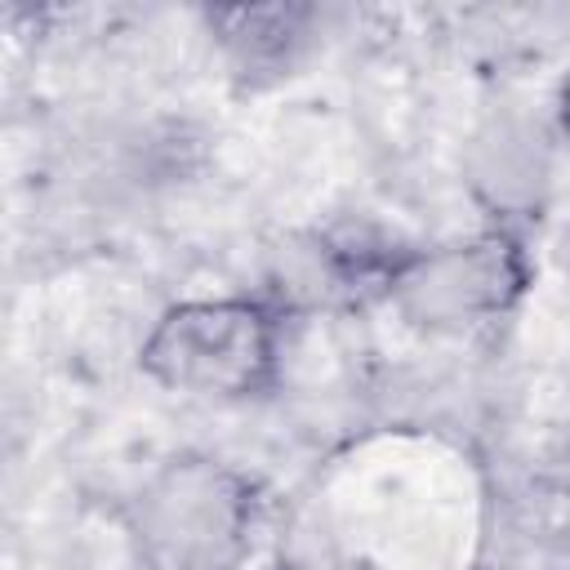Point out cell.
Here are the masks:
<instances>
[{"instance_id":"6da1fadb","label":"cell","mask_w":570,"mask_h":570,"mask_svg":"<svg viewBox=\"0 0 570 570\" xmlns=\"http://www.w3.org/2000/svg\"><path fill=\"white\" fill-rule=\"evenodd\" d=\"M285 303L272 294L183 298L156 316L138 347V370L183 396L254 401L281 379Z\"/></svg>"},{"instance_id":"7a4b0ae2","label":"cell","mask_w":570,"mask_h":570,"mask_svg":"<svg viewBox=\"0 0 570 570\" xmlns=\"http://www.w3.org/2000/svg\"><path fill=\"white\" fill-rule=\"evenodd\" d=\"M254 525V476L205 450L169 454L129 499V543L142 570H240Z\"/></svg>"},{"instance_id":"3957f363","label":"cell","mask_w":570,"mask_h":570,"mask_svg":"<svg viewBox=\"0 0 570 570\" xmlns=\"http://www.w3.org/2000/svg\"><path fill=\"white\" fill-rule=\"evenodd\" d=\"M534 281L530 249L517 227H485L476 236L396 249L379 298L401 321L428 334H472L512 316Z\"/></svg>"},{"instance_id":"277c9868","label":"cell","mask_w":570,"mask_h":570,"mask_svg":"<svg viewBox=\"0 0 570 570\" xmlns=\"http://www.w3.org/2000/svg\"><path fill=\"white\" fill-rule=\"evenodd\" d=\"M312 4H232L205 9V27L240 76H281L312 40Z\"/></svg>"},{"instance_id":"5b68a950","label":"cell","mask_w":570,"mask_h":570,"mask_svg":"<svg viewBox=\"0 0 570 570\" xmlns=\"http://www.w3.org/2000/svg\"><path fill=\"white\" fill-rule=\"evenodd\" d=\"M543 147L525 129L499 125L494 138L476 147V191L494 209V227H512L517 214H534V191L543 187Z\"/></svg>"},{"instance_id":"8992f818","label":"cell","mask_w":570,"mask_h":570,"mask_svg":"<svg viewBox=\"0 0 570 570\" xmlns=\"http://www.w3.org/2000/svg\"><path fill=\"white\" fill-rule=\"evenodd\" d=\"M557 125H561V134L570 138V62H566L561 85H557Z\"/></svg>"},{"instance_id":"52a82bcc","label":"cell","mask_w":570,"mask_h":570,"mask_svg":"<svg viewBox=\"0 0 570 570\" xmlns=\"http://www.w3.org/2000/svg\"><path fill=\"white\" fill-rule=\"evenodd\" d=\"M276 570H294V566H285V561H281V566H276Z\"/></svg>"}]
</instances>
